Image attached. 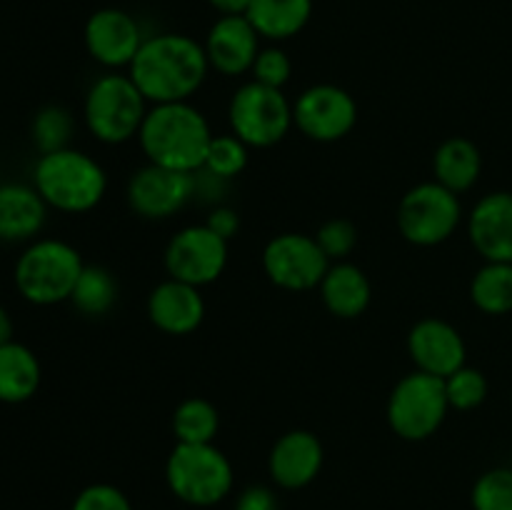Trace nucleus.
Here are the masks:
<instances>
[{
    "label": "nucleus",
    "instance_id": "4468645a",
    "mask_svg": "<svg viewBox=\"0 0 512 510\" xmlns=\"http://www.w3.org/2000/svg\"><path fill=\"white\" fill-rule=\"evenodd\" d=\"M145 35L138 20L120 8H100L85 23V48L95 63L110 70L130 68Z\"/></svg>",
    "mask_w": 512,
    "mask_h": 510
},
{
    "label": "nucleus",
    "instance_id": "6e6552de",
    "mask_svg": "<svg viewBox=\"0 0 512 510\" xmlns=\"http://www.w3.org/2000/svg\"><path fill=\"white\" fill-rule=\"evenodd\" d=\"M228 123L248 148H273L293 128V103L280 88L250 80L230 98Z\"/></svg>",
    "mask_w": 512,
    "mask_h": 510
},
{
    "label": "nucleus",
    "instance_id": "412c9836",
    "mask_svg": "<svg viewBox=\"0 0 512 510\" xmlns=\"http://www.w3.org/2000/svg\"><path fill=\"white\" fill-rule=\"evenodd\" d=\"M320 298H323L325 308L335 315V318L353 320L368 310L370 298H373V288L370 280L358 265L340 260V263H330L328 273L318 285Z\"/></svg>",
    "mask_w": 512,
    "mask_h": 510
},
{
    "label": "nucleus",
    "instance_id": "f03ea898",
    "mask_svg": "<svg viewBox=\"0 0 512 510\" xmlns=\"http://www.w3.org/2000/svg\"><path fill=\"white\" fill-rule=\"evenodd\" d=\"M138 143L148 163L183 170V173H198L213 143V130L208 118L195 105H190V100L160 103L148 108Z\"/></svg>",
    "mask_w": 512,
    "mask_h": 510
},
{
    "label": "nucleus",
    "instance_id": "39448f33",
    "mask_svg": "<svg viewBox=\"0 0 512 510\" xmlns=\"http://www.w3.org/2000/svg\"><path fill=\"white\" fill-rule=\"evenodd\" d=\"M150 103L130 75H100L85 93L83 120L95 140L120 145L138 138Z\"/></svg>",
    "mask_w": 512,
    "mask_h": 510
},
{
    "label": "nucleus",
    "instance_id": "423d86ee",
    "mask_svg": "<svg viewBox=\"0 0 512 510\" xmlns=\"http://www.w3.org/2000/svg\"><path fill=\"white\" fill-rule=\"evenodd\" d=\"M170 493L195 508H210L233 490V465L213 443H175L165 463Z\"/></svg>",
    "mask_w": 512,
    "mask_h": 510
},
{
    "label": "nucleus",
    "instance_id": "ddd939ff",
    "mask_svg": "<svg viewBox=\"0 0 512 510\" xmlns=\"http://www.w3.org/2000/svg\"><path fill=\"white\" fill-rule=\"evenodd\" d=\"M125 198H128L130 210L140 218H173L195 198V173L145 163L130 175Z\"/></svg>",
    "mask_w": 512,
    "mask_h": 510
},
{
    "label": "nucleus",
    "instance_id": "4c0bfd02",
    "mask_svg": "<svg viewBox=\"0 0 512 510\" xmlns=\"http://www.w3.org/2000/svg\"><path fill=\"white\" fill-rule=\"evenodd\" d=\"M13 340V318H10L8 310L0 305V345L10 343Z\"/></svg>",
    "mask_w": 512,
    "mask_h": 510
},
{
    "label": "nucleus",
    "instance_id": "bb28decb",
    "mask_svg": "<svg viewBox=\"0 0 512 510\" xmlns=\"http://www.w3.org/2000/svg\"><path fill=\"white\" fill-rule=\"evenodd\" d=\"M220 430V413L210 400L185 398L173 413V433L178 443H213Z\"/></svg>",
    "mask_w": 512,
    "mask_h": 510
},
{
    "label": "nucleus",
    "instance_id": "c85d7f7f",
    "mask_svg": "<svg viewBox=\"0 0 512 510\" xmlns=\"http://www.w3.org/2000/svg\"><path fill=\"white\" fill-rule=\"evenodd\" d=\"M248 145L233 133L225 135H213V143H210L208 155H205V165L200 170L215 175L220 180H233L248 165Z\"/></svg>",
    "mask_w": 512,
    "mask_h": 510
},
{
    "label": "nucleus",
    "instance_id": "7ed1b4c3",
    "mask_svg": "<svg viewBox=\"0 0 512 510\" xmlns=\"http://www.w3.org/2000/svg\"><path fill=\"white\" fill-rule=\"evenodd\" d=\"M33 185L48 208L80 215L98 208L108 190V175L93 155L63 148L40 155L33 168Z\"/></svg>",
    "mask_w": 512,
    "mask_h": 510
},
{
    "label": "nucleus",
    "instance_id": "473e14b6",
    "mask_svg": "<svg viewBox=\"0 0 512 510\" xmlns=\"http://www.w3.org/2000/svg\"><path fill=\"white\" fill-rule=\"evenodd\" d=\"M250 73H253L255 83H263V85H270V88L283 90V85L288 83L290 75H293V63H290L288 53H285L283 48H278V45H268V48H260Z\"/></svg>",
    "mask_w": 512,
    "mask_h": 510
},
{
    "label": "nucleus",
    "instance_id": "20e7f679",
    "mask_svg": "<svg viewBox=\"0 0 512 510\" xmlns=\"http://www.w3.org/2000/svg\"><path fill=\"white\" fill-rule=\"evenodd\" d=\"M83 268L78 248L58 238H35L15 260V288L33 305L65 303Z\"/></svg>",
    "mask_w": 512,
    "mask_h": 510
},
{
    "label": "nucleus",
    "instance_id": "dca6fc26",
    "mask_svg": "<svg viewBox=\"0 0 512 510\" xmlns=\"http://www.w3.org/2000/svg\"><path fill=\"white\" fill-rule=\"evenodd\" d=\"M203 45L210 70L235 78L253 68L260 53V35L245 15H220Z\"/></svg>",
    "mask_w": 512,
    "mask_h": 510
},
{
    "label": "nucleus",
    "instance_id": "f257e3e1",
    "mask_svg": "<svg viewBox=\"0 0 512 510\" xmlns=\"http://www.w3.org/2000/svg\"><path fill=\"white\" fill-rule=\"evenodd\" d=\"M205 45L185 33H158L143 40L128 75L150 105L190 100L208 78Z\"/></svg>",
    "mask_w": 512,
    "mask_h": 510
},
{
    "label": "nucleus",
    "instance_id": "0eeeda50",
    "mask_svg": "<svg viewBox=\"0 0 512 510\" xmlns=\"http://www.w3.org/2000/svg\"><path fill=\"white\" fill-rule=\"evenodd\" d=\"M448 393L445 380L438 375L413 370L390 390L388 425L403 440H425L440 430L448 418Z\"/></svg>",
    "mask_w": 512,
    "mask_h": 510
},
{
    "label": "nucleus",
    "instance_id": "4be33fe9",
    "mask_svg": "<svg viewBox=\"0 0 512 510\" xmlns=\"http://www.w3.org/2000/svg\"><path fill=\"white\" fill-rule=\"evenodd\" d=\"M483 173V155L468 138H448L433 155V175L440 185L453 193H465L478 183Z\"/></svg>",
    "mask_w": 512,
    "mask_h": 510
},
{
    "label": "nucleus",
    "instance_id": "f704fd0d",
    "mask_svg": "<svg viewBox=\"0 0 512 510\" xmlns=\"http://www.w3.org/2000/svg\"><path fill=\"white\" fill-rule=\"evenodd\" d=\"M205 225L230 243V238H235L240 230V215L233 208H228V205H213Z\"/></svg>",
    "mask_w": 512,
    "mask_h": 510
},
{
    "label": "nucleus",
    "instance_id": "1a4fd4ad",
    "mask_svg": "<svg viewBox=\"0 0 512 510\" xmlns=\"http://www.w3.org/2000/svg\"><path fill=\"white\" fill-rule=\"evenodd\" d=\"M398 230L408 243L433 248L453 238L463 223V205L458 193L440 185L438 180L418 183L400 198Z\"/></svg>",
    "mask_w": 512,
    "mask_h": 510
},
{
    "label": "nucleus",
    "instance_id": "cd10ccee",
    "mask_svg": "<svg viewBox=\"0 0 512 510\" xmlns=\"http://www.w3.org/2000/svg\"><path fill=\"white\" fill-rule=\"evenodd\" d=\"M73 133V113L65 110L63 105H45L35 113L33 123H30V135H33V143L40 150V155L70 148Z\"/></svg>",
    "mask_w": 512,
    "mask_h": 510
},
{
    "label": "nucleus",
    "instance_id": "9b49d317",
    "mask_svg": "<svg viewBox=\"0 0 512 510\" xmlns=\"http://www.w3.org/2000/svg\"><path fill=\"white\" fill-rule=\"evenodd\" d=\"M165 270L170 278L203 288L215 283L228 265V240L208 225H185L165 245Z\"/></svg>",
    "mask_w": 512,
    "mask_h": 510
},
{
    "label": "nucleus",
    "instance_id": "f3484780",
    "mask_svg": "<svg viewBox=\"0 0 512 510\" xmlns=\"http://www.w3.org/2000/svg\"><path fill=\"white\" fill-rule=\"evenodd\" d=\"M323 443L310 430H288L275 440L268 455V470L275 485L285 490H300L318 478L323 468Z\"/></svg>",
    "mask_w": 512,
    "mask_h": 510
},
{
    "label": "nucleus",
    "instance_id": "7c9ffc66",
    "mask_svg": "<svg viewBox=\"0 0 512 510\" xmlns=\"http://www.w3.org/2000/svg\"><path fill=\"white\" fill-rule=\"evenodd\" d=\"M470 503L473 510H512V468H493L480 475Z\"/></svg>",
    "mask_w": 512,
    "mask_h": 510
},
{
    "label": "nucleus",
    "instance_id": "c9c22d12",
    "mask_svg": "<svg viewBox=\"0 0 512 510\" xmlns=\"http://www.w3.org/2000/svg\"><path fill=\"white\" fill-rule=\"evenodd\" d=\"M235 510H280V508L273 490L265 488V485H250V488H245L243 493L238 495Z\"/></svg>",
    "mask_w": 512,
    "mask_h": 510
},
{
    "label": "nucleus",
    "instance_id": "2eb2a0df",
    "mask_svg": "<svg viewBox=\"0 0 512 510\" xmlns=\"http://www.w3.org/2000/svg\"><path fill=\"white\" fill-rule=\"evenodd\" d=\"M408 353L415 363V370L448 378L455 370L468 365V348L455 325L440 318H423L410 328Z\"/></svg>",
    "mask_w": 512,
    "mask_h": 510
},
{
    "label": "nucleus",
    "instance_id": "b1692460",
    "mask_svg": "<svg viewBox=\"0 0 512 510\" xmlns=\"http://www.w3.org/2000/svg\"><path fill=\"white\" fill-rule=\"evenodd\" d=\"M313 0H253L245 18L253 23L260 38L288 40L308 25Z\"/></svg>",
    "mask_w": 512,
    "mask_h": 510
},
{
    "label": "nucleus",
    "instance_id": "a878e982",
    "mask_svg": "<svg viewBox=\"0 0 512 510\" xmlns=\"http://www.w3.org/2000/svg\"><path fill=\"white\" fill-rule=\"evenodd\" d=\"M70 303L88 318L108 315L118 303V280L103 265H85L70 295Z\"/></svg>",
    "mask_w": 512,
    "mask_h": 510
},
{
    "label": "nucleus",
    "instance_id": "393cba45",
    "mask_svg": "<svg viewBox=\"0 0 512 510\" xmlns=\"http://www.w3.org/2000/svg\"><path fill=\"white\" fill-rule=\"evenodd\" d=\"M470 300L485 315H505L512 310V263L485 260L470 280Z\"/></svg>",
    "mask_w": 512,
    "mask_h": 510
},
{
    "label": "nucleus",
    "instance_id": "a211bd4d",
    "mask_svg": "<svg viewBox=\"0 0 512 510\" xmlns=\"http://www.w3.org/2000/svg\"><path fill=\"white\" fill-rule=\"evenodd\" d=\"M468 238L485 260L512 263V193L495 190L473 205Z\"/></svg>",
    "mask_w": 512,
    "mask_h": 510
},
{
    "label": "nucleus",
    "instance_id": "e433bc0d",
    "mask_svg": "<svg viewBox=\"0 0 512 510\" xmlns=\"http://www.w3.org/2000/svg\"><path fill=\"white\" fill-rule=\"evenodd\" d=\"M220 15H245L253 5V0H208Z\"/></svg>",
    "mask_w": 512,
    "mask_h": 510
},
{
    "label": "nucleus",
    "instance_id": "5701e85b",
    "mask_svg": "<svg viewBox=\"0 0 512 510\" xmlns=\"http://www.w3.org/2000/svg\"><path fill=\"white\" fill-rule=\"evenodd\" d=\"M40 388L38 355L28 345L10 340L0 345V403L18 405Z\"/></svg>",
    "mask_w": 512,
    "mask_h": 510
},
{
    "label": "nucleus",
    "instance_id": "72a5a7b5",
    "mask_svg": "<svg viewBox=\"0 0 512 510\" xmlns=\"http://www.w3.org/2000/svg\"><path fill=\"white\" fill-rule=\"evenodd\" d=\"M70 510H133L128 495L110 483H93L75 495Z\"/></svg>",
    "mask_w": 512,
    "mask_h": 510
},
{
    "label": "nucleus",
    "instance_id": "c756f323",
    "mask_svg": "<svg viewBox=\"0 0 512 510\" xmlns=\"http://www.w3.org/2000/svg\"><path fill=\"white\" fill-rule=\"evenodd\" d=\"M445 393L453 410H475L488 398V378L478 368L463 365L445 378Z\"/></svg>",
    "mask_w": 512,
    "mask_h": 510
},
{
    "label": "nucleus",
    "instance_id": "f8f14e48",
    "mask_svg": "<svg viewBox=\"0 0 512 510\" xmlns=\"http://www.w3.org/2000/svg\"><path fill=\"white\" fill-rule=\"evenodd\" d=\"M355 123H358V103L340 85H310L293 103V125L315 143H335L345 138Z\"/></svg>",
    "mask_w": 512,
    "mask_h": 510
},
{
    "label": "nucleus",
    "instance_id": "6ab92c4d",
    "mask_svg": "<svg viewBox=\"0 0 512 510\" xmlns=\"http://www.w3.org/2000/svg\"><path fill=\"white\" fill-rule=\"evenodd\" d=\"M148 318L168 335H190L205 318V300L200 288L168 278L148 295Z\"/></svg>",
    "mask_w": 512,
    "mask_h": 510
},
{
    "label": "nucleus",
    "instance_id": "9d476101",
    "mask_svg": "<svg viewBox=\"0 0 512 510\" xmlns=\"http://www.w3.org/2000/svg\"><path fill=\"white\" fill-rule=\"evenodd\" d=\"M330 268L315 235L280 233L263 250V270L273 285L293 293L318 288Z\"/></svg>",
    "mask_w": 512,
    "mask_h": 510
},
{
    "label": "nucleus",
    "instance_id": "aec40b11",
    "mask_svg": "<svg viewBox=\"0 0 512 510\" xmlns=\"http://www.w3.org/2000/svg\"><path fill=\"white\" fill-rule=\"evenodd\" d=\"M48 203L35 185H0V240L3 243H30L38 238L48 220Z\"/></svg>",
    "mask_w": 512,
    "mask_h": 510
},
{
    "label": "nucleus",
    "instance_id": "2f4dec72",
    "mask_svg": "<svg viewBox=\"0 0 512 510\" xmlns=\"http://www.w3.org/2000/svg\"><path fill=\"white\" fill-rule=\"evenodd\" d=\"M315 240L330 263H340V260H348L358 245V228L348 218H330L320 225Z\"/></svg>",
    "mask_w": 512,
    "mask_h": 510
}]
</instances>
